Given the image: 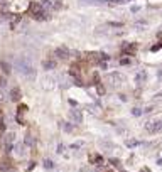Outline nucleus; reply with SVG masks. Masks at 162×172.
<instances>
[{"label": "nucleus", "mask_w": 162, "mask_h": 172, "mask_svg": "<svg viewBox=\"0 0 162 172\" xmlns=\"http://www.w3.org/2000/svg\"><path fill=\"white\" fill-rule=\"evenodd\" d=\"M54 56H56L57 59H68L69 57V49L64 46H59L54 49Z\"/></svg>", "instance_id": "nucleus-1"}, {"label": "nucleus", "mask_w": 162, "mask_h": 172, "mask_svg": "<svg viewBox=\"0 0 162 172\" xmlns=\"http://www.w3.org/2000/svg\"><path fill=\"white\" fill-rule=\"evenodd\" d=\"M44 165H46V169H52V162H51V160H46Z\"/></svg>", "instance_id": "nucleus-13"}, {"label": "nucleus", "mask_w": 162, "mask_h": 172, "mask_svg": "<svg viewBox=\"0 0 162 172\" xmlns=\"http://www.w3.org/2000/svg\"><path fill=\"white\" fill-rule=\"evenodd\" d=\"M3 132H5V125H3V122L0 120V135H2Z\"/></svg>", "instance_id": "nucleus-14"}, {"label": "nucleus", "mask_w": 162, "mask_h": 172, "mask_svg": "<svg viewBox=\"0 0 162 172\" xmlns=\"http://www.w3.org/2000/svg\"><path fill=\"white\" fill-rule=\"evenodd\" d=\"M39 3H40V7H42V10H49L51 7H54V3L51 0H40Z\"/></svg>", "instance_id": "nucleus-5"}, {"label": "nucleus", "mask_w": 162, "mask_h": 172, "mask_svg": "<svg viewBox=\"0 0 162 172\" xmlns=\"http://www.w3.org/2000/svg\"><path fill=\"white\" fill-rule=\"evenodd\" d=\"M89 160H91V162H101V157L100 155H89Z\"/></svg>", "instance_id": "nucleus-9"}, {"label": "nucleus", "mask_w": 162, "mask_h": 172, "mask_svg": "<svg viewBox=\"0 0 162 172\" xmlns=\"http://www.w3.org/2000/svg\"><path fill=\"white\" fill-rule=\"evenodd\" d=\"M29 12H31L32 17H36V15H39L40 12H44V10H42L39 2H31V3H29Z\"/></svg>", "instance_id": "nucleus-2"}, {"label": "nucleus", "mask_w": 162, "mask_h": 172, "mask_svg": "<svg viewBox=\"0 0 162 172\" xmlns=\"http://www.w3.org/2000/svg\"><path fill=\"white\" fill-rule=\"evenodd\" d=\"M44 68H47V69H54V68H56V63H51V61H44Z\"/></svg>", "instance_id": "nucleus-7"}, {"label": "nucleus", "mask_w": 162, "mask_h": 172, "mask_svg": "<svg viewBox=\"0 0 162 172\" xmlns=\"http://www.w3.org/2000/svg\"><path fill=\"white\" fill-rule=\"evenodd\" d=\"M14 138H15V135H14V133H7V137H5V143H7V149H10V145H12Z\"/></svg>", "instance_id": "nucleus-6"}, {"label": "nucleus", "mask_w": 162, "mask_h": 172, "mask_svg": "<svg viewBox=\"0 0 162 172\" xmlns=\"http://www.w3.org/2000/svg\"><path fill=\"white\" fill-rule=\"evenodd\" d=\"M133 115H137V117H138V115H142V113H140V110H138V108H133Z\"/></svg>", "instance_id": "nucleus-15"}, {"label": "nucleus", "mask_w": 162, "mask_h": 172, "mask_svg": "<svg viewBox=\"0 0 162 172\" xmlns=\"http://www.w3.org/2000/svg\"><path fill=\"white\" fill-rule=\"evenodd\" d=\"M122 51H123L125 54H135V51H137V46H135V44H123Z\"/></svg>", "instance_id": "nucleus-3"}, {"label": "nucleus", "mask_w": 162, "mask_h": 172, "mask_svg": "<svg viewBox=\"0 0 162 172\" xmlns=\"http://www.w3.org/2000/svg\"><path fill=\"white\" fill-rule=\"evenodd\" d=\"M71 118H74L76 122H81V117L78 115V113H76V111H71Z\"/></svg>", "instance_id": "nucleus-11"}, {"label": "nucleus", "mask_w": 162, "mask_h": 172, "mask_svg": "<svg viewBox=\"0 0 162 172\" xmlns=\"http://www.w3.org/2000/svg\"><path fill=\"white\" fill-rule=\"evenodd\" d=\"M120 63H122V64H130V63H132V59H130V57H123Z\"/></svg>", "instance_id": "nucleus-12"}, {"label": "nucleus", "mask_w": 162, "mask_h": 172, "mask_svg": "<svg viewBox=\"0 0 162 172\" xmlns=\"http://www.w3.org/2000/svg\"><path fill=\"white\" fill-rule=\"evenodd\" d=\"M96 91L100 94H105V88H103V85H96Z\"/></svg>", "instance_id": "nucleus-10"}, {"label": "nucleus", "mask_w": 162, "mask_h": 172, "mask_svg": "<svg viewBox=\"0 0 162 172\" xmlns=\"http://www.w3.org/2000/svg\"><path fill=\"white\" fill-rule=\"evenodd\" d=\"M17 111H19V115H22L24 111H27V106H25V105H19V106H17Z\"/></svg>", "instance_id": "nucleus-8"}, {"label": "nucleus", "mask_w": 162, "mask_h": 172, "mask_svg": "<svg viewBox=\"0 0 162 172\" xmlns=\"http://www.w3.org/2000/svg\"><path fill=\"white\" fill-rule=\"evenodd\" d=\"M10 98H12L14 101H19V100L22 98V93H20V89H19L17 86L14 88V89H12V91H10Z\"/></svg>", "instance_id": "nucleus-4"}]
</instances>
